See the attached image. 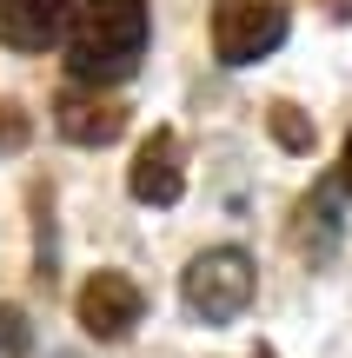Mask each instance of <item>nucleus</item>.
<instances>
[{"mask_svg":"<svg viewBox=\"0 0 352 358\" xmlns=\"http://www.w3.org/2000/svg\"><path fill=\"white\" fill-rule=\"evenodd\" d=\"M146 40L153 20L140 0H80L66 20V66L80 87H120L146 60Z\"/></svg>","mask_w":352,"mask_h":358,"instance_id":"nucleus-1","label":"nucleus"},{"mask_svg":"<svg viewBox=\"0 0 352 358\" xmlns=\"http://www.w3.org/2000/svg\"><path fill=\"white\" fill-rule=\"evenodd\" d=\"M253 259L239 252V245H213V252H199L193 266H186L180 279V299L186 312H193L199 325H233L239 312L253 306Z\"/></svg>","mask_w":352,"mask_h":358,"instance_id":"nucleus-2","label":"nucleus"},{"mask_svg":"<svg viewBox=\"0 0 352 358\" xmlns=\"http://www.w3.org/2000/svg\"><path fill=\"white\" fill-rule=\"evenodd\" d=\"M286 40V0H220L213 7V53L220 66H253Z\"/></svg>","mask_w":352,"mask_h":358,"instance_id":"nucleus-3","label":"nucleus"},{"mask_svg":"<svg viewBox=\"0 0 352 358\" xmlns=\"http://www.w3.org/2000/svg\"><path fill=\"white\" fill-rule=\"evenodd\" d=\"M73 312H80V325H87V332L100 338V345H113V338H127L133 325H140V312H146V292L127 279V272H93V279L80 285Z\"/></svg>","mask_w":352,"mask_h":358,"instance_id":"nucleus-4","label":"nucleus"},{"mask_svg":"<svg viewBox=\"0 0 352 358\" xmlns=\"http://www.w3.org/2000/svg\"><path fill=\"white\" fill-rule=\"evenodd\" d=\"M53 127H60V140L73 146H113L120 133H127V106L113 100L106 87H66L60 100H53Z\"/></svg>","mask_w":352,"mask_h":358,"instance_id":"nucleus-5","label":"nucleus"},{"mask_svg":"<svg viewBox=\"0 0 352 358\" xmlns=\"http://www.w3.org/2000/svg\"><path fill=\"white\" fill-rule=\"evenodd\" d=\"M133 199L140 206H173L186 192V153H180V133L160 127L140 140V153H133V173H127Z\"/></svg>","mask_w":352,"mask_h":358,"instance_id":"nucleus-6","label":"nucleus"},{"mask_svg":"<svg viewBox=\"0 0 352 358\" xmlns=\"http://www.w3.org/2000/svg\"><path fill=\"white\" fill-rule=\"evenodd\" d=\"M73 20V0H0V40L13 53H47Z\"/></svg>","mask_w":352,"mask_h":358,"instance_id":"nucleus-7","label":"nucleus"},{"mask_svg":"<svg viewBox=\"0 0 352 358\" xmlns=\"http://www.w3.org/2000/svg\"><path fill=\"white\" fill-rule=\"evenodd\" d=\"M339 186V179H332ZM332 186H313L300 199V226H293V245L313 259H332V245H339V219H332Z\"/></svg>","mask_w":352,"mask_h":358,"instance_id":"nucleus-8","label":"nucleus"},{"mask_svg":"<svg viewBox=\"0 0 352 358\" xmlns=\"http://www.w3.org/2000/svg\"><path fill=\"white\" fill-rule=\"evenodd\" d=\"M273 140L286 146V153H313V120H306L293 100H279L273 106Z\"/></svg>","mask_w":352,"mask_h":358,"instance_id":"nucleus-9","label":"nucleus"},{"mask_svg":"<svg viewBox=\"0 0 352 358\" xmlns=\"http://www.w3.org/2000/svg\"><path fill=\"white\" fill-rule=\"evenodd\" d=\"M34 352V325L20 306H0V358H27Z\"/></svg>","mask_w":352,"mask_h":358,"instance_id":"nucleus-10","label":"nucleus"},{"mask_svg":"<svg viewBox=\"0 0 352 358\" xmlns=\"http://www.w3.org/2000/svg\"><path fill=\"white\" fill-rule=\"evenodd\" d=\"M13 146H27V113L0 93V153H13Z\"/></svg>","mask_w":352,"mask_h":358,"instance_id":"nucleus-11","label":"nucleus"},{"mask_svg":"<svg viewBox=\"0 0 352 358\" xmlns=\"http://www.w3.org/2000/svg\"><path fill=\"white\" fill-rule=\"evenodd\" d=\"M339 192L352 199V127H346V153H339Z\"/></svg>","mask_w":352,"mask_h":358,"instance_id":"nucleus-12","label":"nucleus"},{"mask_svg":"<svg viewBox=\"0 0 352 358\" xmlns=\"http://www.w3.org/2000/svg\"><path fill=\"white\" fill-rule=\"evenodd\" d=\"M253 358H273V352H253Z\"/></svg>","mask_w":352,"mask_h":358,"instance_id":"nucleus-13","label":"nucleus"},{"mask_svg":"<svg viewBox=\"0 0 352 358\" xmlns=\"http://www.w3.org/2000/svg\"><path fill=\"white\" fill-rule=\"evenodd\" d=\"M60 358H73V352H60Z\"/></svg>","mask_w":352,"mask_h":358,"instance_id":"nucleus-14","label":"nucleus"}]
</instances>
